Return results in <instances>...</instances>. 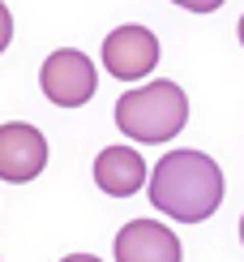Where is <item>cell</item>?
<instances>
[{
    "instance_id": "cell-1",
    "label": "cell",
    "mask_w": 244,
    "mask_h": 262,
    "mask_svg": "<svg viewBox=\"0 0 244 262\" xmlns=\"http://www.w3.org/2000/svg\"><path fill=\"white\" fill-rule=\"evenodd\" d=\"M150 202L154 211L180 224H202L223 202V168L206 150H172L150 172Z\"/></svg>"
},
{
    "instance_id": "cell-2",
    "label": "cell",
    "mask_w": 244,
    "mask_h": 262,
    "mask_svg": "<svg viewBox=\"0 0 244 262\" xmlns=\"http://www.w3.org/2000/svg\"><path fill=\"white\" fill-rule=\"evenodd\" d=\"M188 121V99L176 82H146L137 91H125L116 99V125L120 134L141 142V146H159L172 142Z\"/></svg>"
},
{
    "instance_id": "cell-3",
    "label": "cell",
    "mask_w": 244,
    "mask_h": 262,
    "mask_svg": "<svg viewBox=\"0 0 244 262\" xmlns=\"http://www.w3.org/2000/svg\"><path fill=\"white\" fill-rule=\"evenodd\" d=\"M39 86L56 107H82L86 99L94 95L99 86V73H94V60L77 48H60L43 60L39 69Z\"/></svg>"
},
{
    "instance_id": "cell-4",
    "label": "cell",
    "mask_w": 244,
    "mask_h": 262,
    "mask_svg": "<svg viewBox=\"0 0 244 262\" xmlns=\"http://www.w3.org/2000/svg\"><path fill=\"white\" fill-rule=\"evenodd\" d=\"M47 168V138L26 121L0 125V181L26 185Z\"/></svg>"
},
{
    "instance_id": "cell-5",
    "label": "cell",
    "mask_w": 244,
    "mask_h": 262,
    "mask_svg": "<svg viewBox=\"0 0 244 262\" xmlns=\"http://www.w3.org/2000/svg\"><path fill=\"white\" fill-rule=\"evenodd\" d=\"M154 64H159V39L146 26H116L103 39V69L112 78H146Z\"/></svg>"
},
{
    "instance_id": "cell-6",
    "label": "cell",
    "mask_w": 244,
    "mask_h": 262,
    "mask_svg": "<svg viewBox=\"0 0 244 262\" xmlns=\"http://www.w3.org/2000/svg\"><path fill=\"white\" fill-rule=\"evenodd\" d=\"M116 262H180V241L159 220H133L116 232Z\"/></svg>"
},
{
    "instance_id": "cell-7",
    "label": "cell",
    "mask_w": 244,
    "mask_h": 262,
    "mask_svg": "<svg viewBox=\"0 0 244 262\" xmlns=\"http://www.w3.org/2000/svg\"><path fill=\"white\" fill-rule=\"evenodd\" d=\"M94 185L103 193H112V198H129V193H137L141 185H150L146 159H141L133 146H103L94 155Z\"/></svg>"
},
{
    "instance_id": "cell-8",
    "label": "cell",
    "mask_w": 244,
    "mask_h": 262,
    "mask_svg": "<svg viewBox=\"0 0 244 262\" xmlns=\"http://www.w3.org/2000/svg\"><path fill=\"white\" fill-rule=\"evenodd\" d=\"M9 39H13V13H9V5L0 0V52L9 48Z\"/></svg>"
},
{
    "instance_id": "cell-9",
    "label": "cell",
    "mask_w": 244,
    "mask_h": 262,
    "mask_svg": "<svg viewBox=\"0 0 244 262\" xmlns=\"http://www.w3.org/2000/svg\"><path fill=\"white\" fill-rule=\"evenodd\" d=\"M172 5H180V9H193V13H214L223 0H172Z\"/></svg>"
},
{
    "instance_id": "cell-10",
    "label": "cell",
    "mask_w": 244,
    "mask_h": 262,
    "mask_svg": "<svg viewBox=\"0 0 244 262\" xmlns=\"http://www.w3.org/2000/svg\"><path fill=\"white\" fill-rule=\"evenodd\" d=\"M60 262H99L94 254H69V258H60Z\"/></svg>"
},
{
    "instance_id": "cell-11",
    "label": "cell",
    "mask_w": 244,
    "mask_h": 262,
    "mask_svg": "<svg viewBox=\"0 0 244 262\" xmlns=\"http://www.w3.org/2000/svg\"><path fill=\"white\" fill-rule=\"evenodd\" d=\"M236 35H240V43H244V17H240V26H236Z\"/></svg>"
},
{
    "instance_id": "cell-12",
    "label": "cell",
    "mask_w": 244,
    "mask_h": 262,
    "mask_svg": "<svg viewBox=\"0 0 244 262\" xmlns=\"http://www.w3.org/2000/svg\"><path fill=\"white\" fill-rule=\"evenodd\" d=\"M240 241H244V215H240Z\"/></svg>"
}]
</instances>
